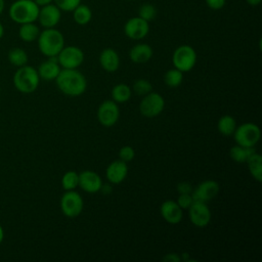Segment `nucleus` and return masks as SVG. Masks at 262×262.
<instances>
[{"mask_svg": "<svg viewBox=\"0 0 262 262\" xmlns=\"http://www.w3.org/2000/svg\"><path fill=\"white\" fill-rule=\"evenodd\" d=\"M58 89L66 95L79 96L87 88L85 76L77 69H62L55 78Z\"/></svg>", "mask_w": 262, "mask_h": 262, "instance_id": "f257e3e1", "label": "nucleus"}, {"mask_svg": "<svg viewBox=\"0 0 262 262\" xmlns=\"http://www.w3.org/2000/svg\"><path fill=\"white\" fill-rule=\"evenodd\" d=\"M38 46L41 53L45 56H57L64 46L63 35L53 28L45 29L39 34Z\"/></svg>", "mask_w": 262, "mask_h": 262, "instance_id": "f03ea898", "label": "nucleus"}, {"mask_svg": "<svg viewBox=\"0 0 262 262\" xmlns=\"http://www.w3.org/2000/svg\"><path fill=\"white\" fill-rule=\"evenodd\" d=\"M39 6L34 0H17L9 8L10 18L17 24L34 23L38 18Z\"/></svg>", "mask_w": 262, "mask_h": 262, "instance_id": "7ed1b4c3", "label": "nucleus"}, {"mask_svg": "<svg viewBox=\"0 0 262 262\" xmlns=\"http://www.w3.org/2000/svg\"><path fill=\"white\" fill-rule=\"evenodd\" d=\"M40 77L36 69L31 66L19 67L13 76L14 87L21 93H32L39 86Z\"/></svg>", "mask_w": 262, "mask_h": 262, "instance_id": "20e7f679", "label": "nucleus"}, {"mask_svg": "<svg viewBox=\"0 0 262 262\" xmlns=\"http://www.w3.org/2000/svg\"><path fill=\"white\" fill-rule=\"evenodd\" d=\"M232 135L236 144L249 147L255 146L258 143L261 137V131L258 125L248 122L236 126Z\"/></svg>", "mask_w": 262, "mask_h": 262, "instance_id": "39448f33", "label": "nucleus"}, {"mask_svg": "<svg viewBox=\"0 0 262 262\" xmlns=\"http://www.w3.org/2000/svg\"><path fill=\"white\" fill-rule=\"evenodd\" d=\"M172 62L174 68L182 73L189 72L195 66L196 52L189 45H180L173 52Z\"/></svg>", "mask_w": 262, "mask_h": 262, "instance_id": "423d86ee", "label": "nucleus"}, {"mask_svg": "<svg viewBox=\"0 0 262 262\" xmlns=\"http://www.w3.org/2000/svg\"><path fill=\"white\" fill-rule=\"evenodd\" d=\"M165 107L164 97L158 92H149L143 95L139 103V112L143 117L155 118L159 116Z\"/></svg>", "mask_w": 262, "mask_h": 262, "instance_id": "0eeeda50", "label": "nucleus"}, {"mask_svg": "<svg viewBox=\"0 0 262 262\" xmlns=\"http://www.w3.org/2000/svg\"><path fill=\"white\" fill-rule=\"evenodd\" d=\"M84 207V202L79 192L74 190H66L60 199V209L64 216L75 218L79 216Z\"/></svg>", "mask_w": 262, "mask_h": 262, "instance_id": "6e6552de", "label": "nucleus"}, {"mask_svg": "<svg viewBox=\"0 0 262 262\" xmlns=\"http://www.w3.org/2000/svg\"><path fill=\"white\" fill-rule=\"evenodd\" d=\"M56 57L62 69H78L84 61V53L77 46H63Z\"/></svg>", "mask_w": 262, "mask_h": 262, "instance_id": "1a4fd4ad", "label": "nucleus"}, {"mask_svg": "<svg viewBox=\"0 0 262 262\" xmlns=\"http://www.w3.org/2000/svg\"><path fill=\"white\" fill-rule=\"evenodd\" d=\"M120 117V108L113 99L104 100L100 103L97 110L98 122L104 127L114 126Z\"/></svg>", "mask_w": 262, "mask_h": 262, "instance_id": "9d476101", "label": "nucleus"}, {"mask_svg": "<svg viewBox=\"0 0 262 262\" xmlns=\"http://www.w3.org/2000/svg\"><path fill=\"white\" fill-rule=\"evenodd\" d=\"M191 223L196 227H205L211 221V211L206 203L193 201L187 209Z\"/></svg>", "mask_w": 262, "mask_h": 262, "instance_id": "9b49d317", "label": "nucleus"}, {"mask_svg": "<svg viewBox=\"0 0 262 262\" xmlns=\"http://www.w3.org/2000/svg\"><path fill=\"white\" fill-rule=\"evenodd\" d=\"M149 32V25L139 16L129 18L124 26L125 35L132 40H141Z\"/></svg>", "mask_w": 262, "mask_h": 262, "instance_id": "f8f14e48", "label": "nucleus"}, {"mask_svg": "<svg viewBox=\"0 0 262 262\" xmlns=\"http://www.w3.org/2000/svg\"><path fill=\"white\" fill-rule=\"evenodd\" d=\"M219 183L215 180H204L191 191V196L193 201L207 203L214 199L219 192Z\"/></svg>", "mask_w": 262, "mask_h": 262, "instance_id": "ddd939ff", "label": "nucleus"}, {"mask_svg": "<svg viewBox=\"0 0 262 262\" xmlns=\"http://www.w3.org/2000/svg\"><path fill=\"white\" fill-rule=\"evenodd\" d=\"M61 10L55 4H47L39 9L38 20L45 29L54 28L60 20Z\"/></svg>", "mask_w": 262, "mask_h": 262, "instance_id": "4468645a", "label": "nucleus"}, {"mask_svg": "<svg viewBox=\"0 0 262 262\" xmlns=\"http://www.w3.org/2000/svg\"><path fill=\"white\" fill-rule=\"evenodd\" d=\"M102 180L100 176L91 170L82 171L79 174V186L88 193L98 192L101 188Z\"/></svg>", "mask_w": 262, "mask_h": 262, "instance_id": "2eb2a0df", "label": "nucleus"}, {"mask_svg": "<svg viewBox=\"0 0 262 262\" xmlns=\"http://www.w3.org/2000/svg\"><path fill=\"white\" fill-rule=\"evenodd\" d=\"M128 175V165L122 160L113 161L105 171L106 179L112 184H120L125 180Z\"/></svg>", "mask_w": 262, "mask_h": 262, "instance_id": "dca6fc26", "label": "nucleus"}, {"mask_svg": "<svg viewBox=\"0 0 262 262\" xmlns=\"http://www.w3.org/2000/svg\"><path fill=\"white\" fill-rule=\"evenodd\" d=\"M160 213L164 220L169 224H178L183 217L182 209L175 201L172 200H167L162 203Z\"/></svg>", "mask_w": 262, "mask_h": 262, "instance_id": "f3484780", "label": "nucleus"}, {"mask_svg": "<svg viewBox=\"0 0 262 262\" xmlns=\"http://www.w3.org/2000/svg\"><path fill=\"white\" fill-rule=\"evenodd\" d=\"M37 72L39 77L43 80H46V81L55 80V78L60 72V66L58 64L57 57L56 56L49 57L46 61L42 62L39 66Z\"/></svg>", "mask_w": 262, "mask_h": 262, "instance_id": "a211bd4d", "label": "nucleus"}, {"mask_svg": "<svg viewBox=\"0 0 262 262\" xmlns=\"http://www.w3.org/2000/svg\"><path fill=\"white\" fill-rule=\"evenodd\" d=\"M99 63L104 71L116 72L120 66L119 54L113 48H105L99 54Z\"/></svg>", "mask_w": 262, "mask_h": 262, "instance_id": "6ab92c4d", "label": "nucleus"}, {"mask_svg": "<svg viewBox=\"0 0 262 262\" xmlns=\"http://www.w3.org/2000/svg\"><path fill=\"white\" fill-rule=\"evenodd\" d=\"M152 53V48L148 44L139 43L130 49L129 57L135 63H144L151 58Z\"/></svg>", "mask_w": 262, "mask_h": 262, "instance_id": "aec40b11", "label": "nucleus"}, {"mask_svg": "<svg viewBox=\"0 0 262 262\" xmlns=\"http://www.w3.org/2000/svg\"><path fill=\"white\" fill-rule=\"evenodd\" d=\"M247 166L249 168L250 174L252 177L257 180L258 182H261L262 180V157L260 154L255 151L253 155H251L247 161Z\"/></svg>", "mask_w": 262, "mask_h": 262, "instance_id": "412c9836", "label": "nucleus"}, {"mask_svg": "<svg viewBox=\"0 0 262 262\" xmlns=\"http://www.w3.org/2000/svg\"><path fill=\"white\" fill-rule=\"evenodd\" d=\"M131 94L132 90L130 86L125 83H119L115 85L111 92L112 99L117 103H123L128 101L131 98Z\"/></svg>", "mask_w": 262, "mask_h": 262, "instance_id": "4be33fe9", "label": "nucleus"}, {"mask_svg": "<svg viewBox=\"0 0 262 262\" xmlns=\"http://www.w3.org/2000/svg\"><path fill=\"white\" fill-rule=\"evenodd\" d=\"M255 148L254 146H249V147H245L238 144L233 145L230 149H229V156L230 158L236 162V163H246L247 159L253 155L255 152Z\"/></svg>", "mask_w": 262, "mask_h": 262, "instance_id": "5701e85b", "label": "nucleus"}, {"mask_svg": "<svg viewBox=\"0 0 262 262\" xmlns=\"http://www.w3.org/2000/svg\"><path fill=\"white\" fill-rule=\"evenodd\" d=\"M235 128H236V121L230 115L222 116L217 122V129L219 133L224 136L232 135Z\"/></svg>", "mask_w": 262, "mask_h": 262, "instance_id": "b1692460", "label": "nucleus"}, {"mask_svg": "<svg viewBox=\"0 0 262 262\" xmlns=\"http://www.w3.org/2000/svg\"><path fill=\"white\" fill-rule=\"evenodd\" d=\"M73 18L76 24L84 26L87 25L92 18V11L90 7L85 4L80 3L74 10H73Z\"/></svg>", "mask_w": 262, "mask_h": 262, "instance_id": "393cba45", "label": "nucleus"}, {"mask_svg": "<svg viewBox=\"0 0 262 262\" xmlns=\"http://www.w3.org/2000/svg\"><path fill=\"white\" fill-rule=\"evenodd\" d=\"M19 37L25 42H33L38 39L40 30L34 23H27L23 24L19 28Z\"/></svg>", "mask_w": 262, "mask_h": 262, "instance_id": "a878e982", "label": "nucleus"}, {"mask_svg": "<svg viewBox=\"0 0 262 262\" xmlns=\"http://www.w3.org/2000/svg\"><path fill=\"white\" fill-rule=\"evenodd\" d=\"M8 59H9L10 63L19 68V67L27 64L28 54L24 49L15 47V48L10 49V51L8 52Z\"/></svg>", "mask_w": 262, "mask_h": 262, "instance_id": "bb28decb", "label": "nucleus"}, {"mask_svg": "<svg viewBox=\"0 0 262 262\" xmlns=\"http://www.w3.org/2000/svg\"><path fill=\"white\" fill-rule=\"evenodd\" d=\"M183 80V73L177 69H171L166 72L164 76L165 84L170 88L178 87Z\"/></svg>", "mask_w": 262, "mask_h": 262, "instance_id": "cd10ccee", "label": "nucleus"}, {"mask_svg": "<svg viewBox=\"0 0 262 262\" xmlns=\"http://www.w3.org/2000/svg\"><path fill=\"white\" fill-rule=\"evenodd\" d=\"M61 186L64 190H74L79 186V174L75 171H68L61 178Z\"/></svg>", "mask_w": 262, "mask_h": 262, "instance_id": "c85d7f7f", "label": "nucleus"}, {"mask_svg": "<svg viewBox=\"0 0 262 262\" xmlns=\"http://www.w3.org/2000/svg\"><path fill=\"white\" fill-rule=\"evenodd\" d=\"M138 16L149 23L157 16V9L150 3H143L138 9Z\"/></svg>", "mask_w": 262, "mask_h": 262, "instance_id": "c756f323", "label": "nucleus"}, {"mask_svg": "<svg viewBox=\"0 0 262 262\" xmlns=\"http://www.w3.org/2000/svg\"><path fill=\"white\" fill-rule=\"evenodd\" d=\"M132 90L138 95H145L152 91V85L146 79H137L133 83Z\"/></svg>", "mask_w": 262, "mask_h": 262, "instance_id": "7c9ffc66", "label": "nucleus"}, {"mask_svg": "<svg viewBox=\"0 0 262 262\" xmlns=\"http://www.w3.org/2000/svg\"><path fill=\"white\" fill-rule=\"evenodd\" d=\"M55 5L63 11H73L80 3L81 0H53Z\"/></svg>", "mask_w": 262, "mask_h": 262, "instance_id": "2f4dec72", "label": "nucleus"}, {"mask_svg": "<svg viewBox=\"0 0 262 262\" xmlns=\"http://www.w3.org/2000/svg\"><path fill=\"white\" fill-rule=\"evenodd\" d=\"M134 157H135V151H134L133 147L130 145H124L119 150L120 160H122L126 163L132 161L134 159Z\"/></svg>", "mask_w": 262, "mask_h": 262, "instance_id": "473e14b6", "label": "nucleus"}, {"mask_svg": "<svg viewBox=\"0 0 262 262\" xmlns=\"http://www.w3.org/2000/svg\"><path fill=\"white\" fill-rule=\"evenodd\" d=\"M176 203L179 205V207L182 210H187L190 207V205L193 203L191 193H179Z\"/></svg>", "mask_w": 262, "mask_h": 262, "instance_id": "72a5a7b5", "label": "nucleus"}, {"mask_svg": "<svg viewBox=\"0 0 262 262\" xmlns=\"http://www.w3.org/2000/svg\"><path fill=\"white\" fill-rule=\"evenodd\" d=\"M208 7H210L213 10H218L224 7L226 0H205Z\"/></svg>", "mask_w": 262, "mask_h": 262, "instance_id": "f704fd0d", "label": "nucleus"}, {"mask_svg": "<svg viewBox=\"0 0 262 262\" xmlns=\"http://www.w3.org/2000/svg\"><path fill=\"white\" fill-rule=\"evenodd\" d=\"M193 187L188 182H180L177 184L178 193H191Z\"/></svg>", "mask_w": 262, "mask_h": 262, "instance_id": "c9c22d12", "label": "nucleus"}, {"mask_svg": "<svg viewBox=\"0 0 262 262\" xmlns=\"http://www.w3.org/2000/svg\"><path fill=\"white\" fill-rule=\"evenodd\" d=\"M164 261H172V262H178L181 260V257L176 253H170L167 254L165 257H163Z\"/></svg>", "mask_w": 262, "mask_h": 262, "instance_id": "e433bc0d", "label": "nucleus"}, {"mask_svg": "<svg viewBox=\"0 0 262 262\" xmlns=\"http://www.w3.org/2000/svg\"><path fill=\"white\" fill-rule=\"evenodd\" d=\"M35 1V3L40 7H42V6H44V5H47V4H50L53 0H34Z\"/></svg>", "mask_w": 262, "mask_h": 262, "instance_id": "4c0bfd02", "label": "nucleus"}, {"mask_svg": "<svg viewBox=\"0 0 262 262\" xmlns=\"http://www.w3.org/2000/svg\"><path fill=\"white\" fill-rule=\"evenodd\" d=\"M251 6H257L261 3V0H246Z\"/></svg>", "mask_w": 262, "mask_h": 262, "instance_id": "58836bf2", "label": "nucleus"}, {"mask_svg": "<svg viewBox=\"0 0 262 262\" xmlns=\"http://www.w3.org/2000/svg\"><path fill=\"white\" fill-rule=\"evenodd\" d=\"M3 238H4V230H3V228H2V226L0 225V244L2 243V241H3Z\"/></svg>", "mask_w": 262, "mask_h": 262, "instance_id": "ea45409f", "label": "nucleus"}, {"mask_svg": "<svg viewBox=\"0 0 262 262\" xmlns=\"http://www.w3.org/2000/svg\"><path fill=\"white\" fill-rule=\"evenodd\" d=\"M3 9H4V0H0V14L2 13Z\"/></svg>", "mask_w": 262, "mask_h": 262, "instance_id": "a19ab883", "label": "nucleus"}, {"mask_svg": "<svg viewBox=\"0 0 262 262\" xmlns=\"http://www.w3.org/2000/svg\"><path fill=\"white\" fill-rule=\"evenodd\" d=\"M3 34H4V28H3V26H2L1 23H0V39L2 38Z\"/></svg>", "mask_w": 262, "mask_h": 262, "instance_id": "79ce46f5", "label": "nucleus"}, {"mask_svg": "<svg viewBox=\"0 0 262 262\" xmlns=\"http://www.w3.org/2000/svg\"><path fill=\"white\" fill-rule=\"evenodd\" d=\"M126 1H132V0H126Z\"/></svg>", "mask_w": 262, "mask_h": 262, "instance_id": "37998d69", "label": "nucleus"}]
</instances>
